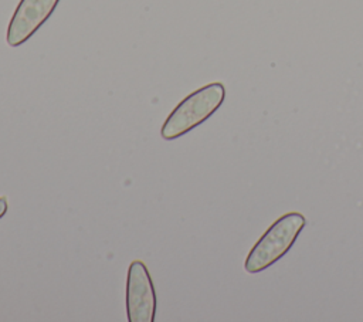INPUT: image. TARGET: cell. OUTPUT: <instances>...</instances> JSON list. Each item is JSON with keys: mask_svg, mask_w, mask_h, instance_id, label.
Wrapping results in <instances>:
<instances>
[{"mask_svg": "<svg viewBox=\"0 0 363 322\" xmlns=\"http://www.w3.org/2000/svg\"><path fill=\"white\" fill-rule=\"evenodd\" d=\"M156 291L147 267L140 260L129 264L126 277V315L129 322H153Z\"/></svg>", "mask_w": 363, "mask_h": 322, "instance_id": "3957f363", "label": "cell"}, {"mask_svg": "<svg viewBox=\"0 0 363 322\" xmlns=\"http://www.w3.org/2000/svg\"><path fill=\"white\" fill-rule=\"evenodd\" d=\"M7 209H9L7 199L6 197H0V218L4 217V214L7 213Z\"/></svg>", "mask_w": 363, "mask_h": 322, "instance_id": "5b68a950", "label": "cell"}, {"mask_svg": "<svg viewBox=\"0 0 363 322\" xmlns=\"http://www.w3.org/2000/svg\"><path fill=\"white\" fill-rule=\"evenodd\" d=\"M305 224L306 218L298 211H289L277 218L250 250L244 262L245 271L250 274L261 272L282 258L291 250Z\"/></svg>", "mask_w": 363, "mask_h": 322, "instance_id": "7a4b0ae2", "label": "cell"}, {"mask_svg": "<svg viewBox=\"0 0 363 322\" xmlns=\"http://www.w3.org/2000/svg\"><path fill=\"white\" fill-rule=\"evenodd\" d=\"M60 0H20L7 27L6 41L10 47L26 43L54 13Z\"/></svg>", "mask_w": 363, "mask_h": 322, "instance_id": "277c9868", "label": "cell"}, {"mask_svg": "<svg viewBox=\"0 0 363 322\" xmlns=\"http://www.w3.org/2000/svg\"><path fill=\"white\" fill-rule=\"evenodd\" d=\"M224 98L225 88L221 82H211L193 91L166 118L160 129L162 138L173 140L193 131L221 106Z\"/></svg>", "mask_w": 363, "mask_h": 322, "instance_id": "6da1fadb", "label": "cell"}]
</instances>
